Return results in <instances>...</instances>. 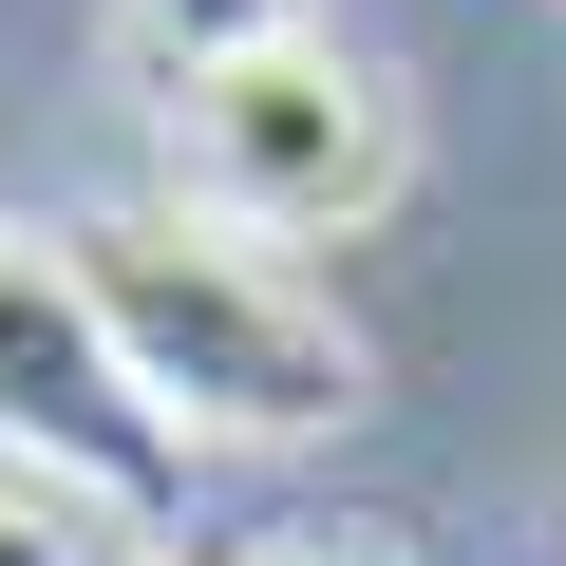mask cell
Returning <instances> with one entry per match:
<instances>
[{
	"instance_id": "cell-3",
	"label": "cell",
	"mask_w": 566,
	"mask_h": 566,
	"mask_svg": "<svg viewBox=\"0 0 566 566\" xmlns=\"http://www.w3.org/2000/svg\"><path fill=\"white\" fill-rule=\"evenodd\" d=\"M0 453L20 472H57V491H95V510H170V472H189V434L133 397V359H114V322H95V283H76V245H39V227H0Z\"/></svg>"
},
{
	"instance_id": "cell-1",
	"label": "cell",
	"mask_w": 566,
	"mask_h": 566,
	"mask_svg": "<svg viewBox=\"0 0 566 566\" xmlns=\"http://www.w3.org/2000/svg\"><path fill=\"white\" fill-rule=\"evenodd\" d=\"M76 245V283H95V322H114V359H133V397L170 416V434H340L359 416V340H340V303H303L245 227H189V208H95V227H57Z\"/></svg>"
},
{
	"instance_id": "cell-5",
	"label": "cell",
	"mask_w": 566,
	"mask_h": 566,
	"mask_svg": "<svg viewBox=\"0 0 566 566\" xmlns=\"http://www.w3.org/2000/svg\"><path fill=\"white\" fill-rule=\"evenodd\" d=\"M0 566H133V510H95L57 472H0Z\"/></svg>"
},
{
	"instance_id": "cell-6",
	"label": "cell",
	"mask_w": 566,
	"mask_h": 566,
	"mask_svg": "<svg viewBox=\"0 0 566 566\" xmlns=\"http://www.w3.org/2000/svg\"><path fill=\"white\" fill-rule=\"evenodd\" d=\"M227 566H397V528H264V547H227Z\"/></svg>"
},
{
	"instance_id": "cell-2",
	"label": "cell",
	"mask_w": 566,
	"mask_h": 566,
	"mask_svg": "<svg viewBox=\"0 0 566 566\" xmlns=\"http://www.w3.org/2000/svg\"><path fill=\"white\" fill-rule=\"evenodd\" d=\"M170 208L189 227H245V245H303V227H359L397 189V95L340 57V39H283V57H227V76H170Z\"/></svg>"
},
{
	"instance_id": "cell-4",
	"label": "cell",
	"mask_w": 566,
	"mask_h": 566,
	"mask_svg": "<svg viewBox=\"0 0 566 566\" xmlns=\"http://www.w3.org/2000/svg\"><path fill=\"white\" fill-rule=\"evenodd\" d=\"M303 0H133V57L151 76H227V57H283Z\"/></svg>"
}]
</instances>
